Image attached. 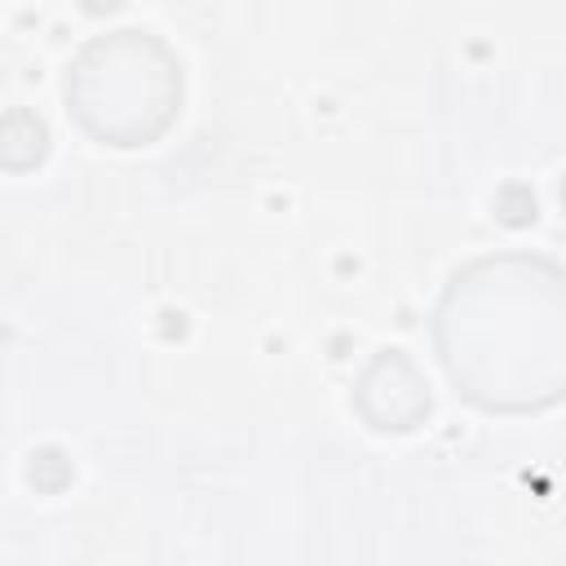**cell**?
<instances>
[{
	"mask_svg": "<svg viewBox=\"0 0 566 566\" xmlns=\"http://www.w3.org/2000/svg\"><path fill=\"white\" fill-rule=\"evenodd\" d=\"M562 203H566V181H562Z\"/></svg>",
	"mask_w": 566,
	"mask_h": 566,
	"instance_id": "7",
	"label": "cell"
},
{
	"mask_svg": "<svg viewBox=\"0 0 566 566\" xmlns=\"http://www.w3.org/2000/svg\"><path fill=\"white\" fill-rule=\"evenodd\" d=\"M495 212H500V221H509V226L535 221V195H531V186L509 181V186L495 195Z\"/></svg>",
	"mask_w": 566,
	"mask_h": 566,
	"instance_id": "6",
	"label": "cell"
},
{
	"mask_svg": "<svg viewBox=\"0 0 566 566\" xmlns=\"http://www.w3.org/2000/svg\"><path fill=\"white\" fill-rule=\"evenodd\" d=\"M429 336L478 411L535 416L566 402V265L539 252L464 261L429 314Z\"/></svg>",
	"mask_w": 566,
	"mask_h": 566,
	"instance_id": "1",
	"label": "cell"
},
{
	"mask_svg": "<svg viewBox=\"0 0 566 566\" xmlns=\"http://www.w3.org/2000/svg\"><path fill=\"white\" fill-rule=\"evenodd\" d=\"M354 411L376 433L420 429L433 411V394H429V380H424L420 363L398 345L376 349L363 363V371L354 376Z\"/></svg>",
	"mask_w": 566,
	"mask_h": 566,
	"instance_id": "3",
	"label": "cell"
},
{
	"mask_svg": "<svg viewBox=\"0 0 566 566\" xmlns=\"http://www.w3.org/2000/svg\"><path fill=\"white\" fill-rule=\"evenodd\" d=\"M27 478H31V486L35 491H62L71 478H75V469H71V460L57 451V447H40V451H31V460H27Z\"/></svg>",
	"mask_w": 566,
	"mask_h": 566,
	"instance_id": "5",
	"label": "cell"
},
{
	"mask_svg": "<svg viewBox=\"0 0 566 566\" xmlns=\"http://www.w3.org/2000/svg\"><path fill=\"white\" fill-rule=\"evenodd\" d=\"M62 97L71 119L102 146H155L181 115L186 66L177 49L146 27L88 35L66 62Z\"/></svg>",
	"mask_w": 566,
	"mask_h": 566,
	"instance_id": "2",
	"label": "cell"
},
{
	"mask_svg": "<svg viewBox=\"0 0 566 566\" xmlns=\"http://www.w3.org/2000/svg\"><path fill=\"white\" fill-rule=\"evenodd\" d=\"M44 155H49V124L27 106H9L0 119V164L9 172H27L44 164Z\"/></svg>",
	"mask_w": 566,
	"mask_h": 566,
	"instance_id": "4",
	"label": "cell"
}]
</instances>
